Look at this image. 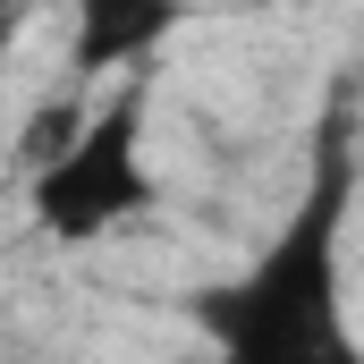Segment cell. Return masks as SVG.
<instances>
[{"label": "cell", "mask_w": 364, "mask_h": 364, "mask_svg": "<svg viewBox=\"0 0 364 364\" xmlns=\"http://www.w3.org/2000/svg\"><path fill=\"white\" fill-rule=\"evenodd\" d=\"M348 203H356V161H348V119L331 102L314 136V178L272 229V246L237 279L186 296V322L212 339L220 364H364V339L348 331Z\"/></svg>", "instance_id": "1"}, {"label": "cell", "mask_w": 364, "mask_h": 364, "mask_svg": "<svg viewBox=\"0 0 364 364\" xmlns=\"http://www.w3.org/2000/svg\"><path fill=\"white\" fill-rule=\"evenodd\" d=\"M153 203L161 186L144 170V93H110L85 119V136L68 144V161L26 178V212L51 246H93L119 220H144Z\"/></svg>", "instance_id": "2"}, {"label": "cell", "mask_w": 364, "mask_h": 364, "mask_svg": "<svg viewBox=\"0 0 364 364\" xmlns=\"http://www.w3.org/2000/svg\"><path fill=\"white\" fill-rule=\"evenodd\" d=\"M186 0H77V77H110V68H136L144 51H161L178 34Z\"/></svg>", "instance_id": "3"}, {"label": "cell", "mask_w": 364, "mask_h": 364, "mask_svg": "<svg viewBox=\"0 0 364 364\" xmlns=\"http://www.w3.org/2000/svg\"><path fill=\"white\" fill-rule=\"evenodd\" d=\"M85 119H93V110L77 102V93L34 102V110H26V127H17V170H26V178H43L51 161H68V144L85 136Z\"/></svg>", "instance_id": "4"}, {"label": "cell", "mask_w": 364, "mask_h": 364, "mask_svg": "<svg viewBox=\"0 0 364 364\" xmlns=\"http://www.w3.org/2000/svg\"><path fill=\"white\" fill-rule=\"evenodd\" d=\"M17 9H26V0H0V51H9V34H17Z\"/></svg>", "instance_id": "5"}]
</instances>
